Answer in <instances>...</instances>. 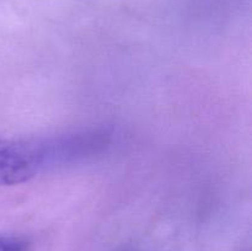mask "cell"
Masks as SVG:
<instances>
[{"label": "cell", "instance_id": "cell-1", "mask_svg": "<svg viewBox=\"0 0 252 251\" xmlns=\"http://www.w3.org/2000/svg\"><path fill=\"white\" fill-rule=\"evenodd\" d=\"M88 132L38 139H0V185H19L39 172L93 157Z\"/></svg>", "mask_w": 252, "mask_h": 251}, {"label": "cell", "instance_id": "cell-2", "mask_svg": "<svg viewBox=\"0 0 252 251\" xmlns=\"http://www.w3.org/2000/svg\"><path fill=\"white\" fill-rule=\"evenodd\" d=\"M29 243L19 236L0 235V251H27Z\"/></svg>", "mask_w": 252, "mask_h": 251}]
</instances>
